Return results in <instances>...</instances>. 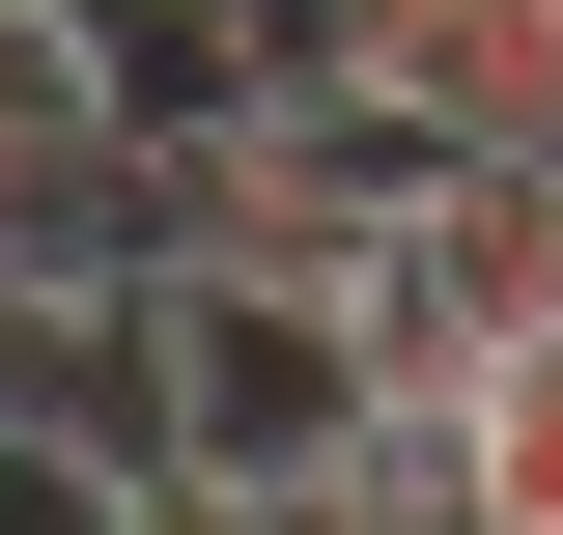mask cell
Masks as SVG:
<instances>
[{
    "label": "cell",
    "mask_w": 563,
    "mask_h": 535,
    "mask_svg": "<svg viewBox=\"0 0 563 535\" xmlns=\"http://www.w3.org/2000/svg\"><path fill=\"white\" fill-rule=\"evenodd\" d=\"M169 451H225V479H366V451H395L366 282H310V254H169Z\"/></svg>",
    "instance_id": "1"
},
{
    "label": "cell",
    "mask_w": 563,
    "mask_h": 535,
    "mask_svg": "<svg viewBox=\"0 0 563 535\" xmlns=\"http://www.w3.org/2000/svg\"><path fill=\"white\" fill-rule=\"evenodd\" d=\"M366 338H395V395H479L507 338H563V170H422L395 254H366Z\"/></svg>",
    "instance_id": "2"
},
{
    "label": "cell",
    "mask_w": 563,
    "mask_h": 535,
    "mask_svg": "<svg viewBox=\"0 0 563 535\" xmlns=\"http://www.w3.org/2000/svg\"><path fill=\"white\" fill-rule=\"evenodd\" d=\"M310 57L366 85V113H422L451 170H563V0H310Z\"/></svg>",
    "instance_id": "3"
},
{
    "label": "cell",
    "mask_w": 563,
    "mask_h": 535,
    "mask_svg": "<svg viewBox=\"0 0 563 535\" xmlns=\"http://www.w3.org/2000/svg\"><path fill=\"white\" fill-rule=\"evenodd\" d=\"M451 535H563V338H507L451 395Z\"/></svg>",
    "instance_id": "4"
}]
</instances>
